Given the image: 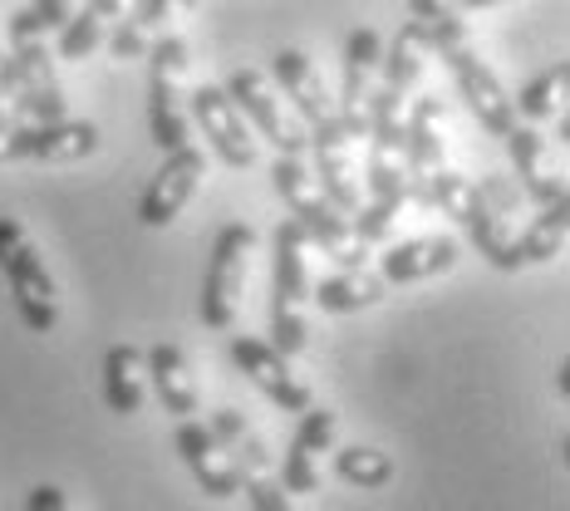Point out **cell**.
Instances as JSON below:
<instances>
[{
  "instance_id": "1",
  "label": "cell",
  "mask_w": 570,
  "mask_h": 511,
  "mask_svg": "<svg viewBox=\"0 0 570 511\" xmlns=\"http://www.w3.org/2000/svg\"><path fill=\"white\" fill-rule=\"evenodd\" d=\"M311 242H305L301 222H281L276 227V266H271V350L285 360L305 354L311 344Z\"/></svg>"
},
{
  "instance_id": "15",
  "label": "cell",
  "mask_w": 570,
  "mask_h": 511,
  "mask_svg": "<svg viewBox=\"0 0 570 511\" xmlns=\"http://www.w3.org/2000/svg\"><path fill=\"white\" fill-rule=\"evenodd\" d=\"M438 124H443V99L438 94H423V99H413L409 109H403V183H409V197L423 187V177L433 168H443V134H438Z\"/></svg>"
},
{
  "instance_id": "14",
  "label": "cell",
  "mask_w": 570,
  "mask_h": 511,
  "mask_svg": "<svg viewBox=\"0 0 570 511\" xmlns=\"http://www.w3.org/2000/svg\"><path fill=\"white\" fill-rule=\"evenodd\" d=\"M379 55H384V35L374 26L350 30L344 40V85H340V118L364 138L370 124V94H374V75H379Z\"/></svg>"
},
{
  "instance_id": "31",
  "label": "cell",
  "mask_w": 570,
  "mask_h": 511,
  "mask_svg": "<svg viewBox=\"0 0 570 511\" xmlns=\"http://www.w3.org/2000/svg\"><path fill=\"white\" fill-rule=\"evenodd\" d=\"M26 511H69V502H65V487H55V482L30 487V502H26Z\"/></svg>"
},
{
  "instance_id": "17",
  "label": "cell",
  "mask_w": 570,
  "mask_h": 511,
  "mask_svg": "<svg viewBox=\"0 0 570 511\" xmlns=\"http://www.w3.org/2000/svg\"><path fill=\"white\" fill-rule=\"evenodd\" d=\"M142 374H148V389L158 394L163 413H173V419H193L197 413L202 399H197V379H193L183 344H153V350H142Z\"/></svg>"
},
{
  "instance_id": "20",
  "label": "cell",
  "mask_w": 570,
  "mask_h": 511,
  "mask_svg": "<svg viewBox=\"0 0 570 511\" xmlns=\"http://www.w3.org/2000/svg\"><path fill=\"white\" fill-rule=\"evenodd\" d=\"M507 153H512V163H517L521 193L537 202V207H551V202L566 197V183L546 168V138L531 124H517L512 134H507Z\"/></svg>"
},
{
  "instance_id": "33",
  "label": "cell",
  "mask_w": 570,
  "mask_h": 511,
  "mask_svg": "<svg viewBox=\"0 0 570 511\" xmlns=\"http://www.w3.org/2000/svg\"><path fill=\"white\" fill-rule=\"evenodd\" d=\"M443 6H448V10H458V16H462V10H487V6H507V0H443Z\"/></svg>"
},
{
  "instance_id": "5",
  "label": "cell",
  "mask_w": 570,
  "mask_h": 511,
  "mask_svg": "<svg viewBox=\"0 0 570 511\" xmlns=\"http://www.w3.org/2000/svg\"><path fill=\"white\" fill-rule=\"evenodd\" d=\"M252 252H256L252 222H232V227L217 232L207 276H202V325L207 330H232L236 325L242 291H246V271H252Z\"/></svg>"
},
{
  "instance_id": "18",
  "label": "cell",
  "mask_w": 570,
  "mask_h": 511,
  "mask_svg": "<svg viewBox=\"0 0 570 511\" xmlns=\"http://www.w3.org/2000/svg\"><path fill=\"white\" fill-rule=\"evenodd\" d=\"M458 266V242L453 236H413L399 242L379 256V276L384 285H413V281H433L443 271Z\"/></svg>"
},
{
  "instance_id": "37",
  "label": "cell",
  "mask_w": 570,
  "mask_h": 511,
  "mask_svg": "<svg viewBox=\"0 0 570 511\" xmlns=\"http://www.w3.org/2000/svg\"><path fill=\"white\" fill-rule=\"evenodd\" d=\"M79 6H85V0H79Z\"/></svg>"
},
{
  "instance_id": "13",
  "label": "cell",
  "mask_w": 570,
  "mask_h": 511,
  "mask_svg": "<svg viewBox=\"0 0 570 511\" xmlns=\"http://www.w3.org/2000/svg\"><path fill=\"white\" fill-rule=\"evenodd\" d=\"M177 453H183L187 472H193L197 487H202L207 497L227 502V497L242 492V482H246L242 462L227 458V448L217 443V433H212L207 423H197V419H177Z\"/></svg>"
},
{
  "instance_id": "25",
  "label": "cell",
  "mask_w": 570,
  "mask_h": 511,
  "mask_svg": "<svg viewBox=\"0 0 570 511\" xmlns=\"http://www.w3.org/2000/svg\"><path fill=\"white\" fill-rule=\"evenodd\" d=\"M379 75H384V85L379 89H394L409 99V89L419 85V75H423V40H419V30H413V20H403L399 35L384 45V55H379Z\"/></svg>"
},
{
  "instance_id": "32",
  "label": "cell",
  "mask_w": 570,
  "mask_h": 511,
  "mask_svg": "<svg viewBox=\"0 0 570 511\" xmlns=\"http://www.w3.org/2000/svg\"><path fill=\"white\" fill-rule=\"evenodd\" d=\"M85 6H89L99 20H104V26H114V20H124L128 10L138 6V0H85Z\"/></svg>"
},
{
  "instance_id": "19",
  "label": "cell",
  "mask_w": 570,
  "mask_h": 511,
  "mask_svg": "<svg viewBox=\"0 0 570 511\" xmlns=\"http://www.w3.org/2000/svg\"><path fill=\"white\" fill-rule=\"evenodd\" d=\"M271 75H276L281 94L291 99V109L305 118V128L320 124V118L330 114L325 79H320V69L311 65V55H305V50H276V65H271Z\"/></svg>"
},
{
  "instance_id": "26",
  "label": "cell",
  "mask_w": 570,
  "mask_h": 511,
  "mask_svg": "<svg viewBox=\"0 0 570 511\" xmlns=\"http://www.w3.org/2000/svg\"><path fill=\"white\" fill-rule=\"evenodd\" d=\"M394 458L384 453V448H370V443H350L335 453V478L360 487V492H384L389 482H394Z\"/></svg>"
},
{
  "instance_id": "23",
  "label": "cell",
  "mask_w": 570,
  "mask_h": 511,
  "mask_svg": "<svg viewBox=\"0 0 570 511\" xmlns=\"http://www.w3.org/2000/svg\"><path fill=\"white\" fill-rule=\"evenodd\" d=\"M389 295L384 276H370V271H340V276L311 285V305H320L325 315H354L370 311Z\"/></svg>"
},
{
  "instance_id": "7",
  "label": "cell",
  "mask_w": 570,
  "mask_h": 511,
  "mask_svg": "<svg viewBox=\"0 0 570 511\" xmlns=\"http://www.w3.org/2000/svg\"><path fill=\"white\" fill-rule=\"evenodd\" d=\"M354 134L344 118L330 109L320 124H311V143H305V153H315V187L325 193V202L344 217H354L360 212V163H354Z\"/></svg>"
},
{
  "instance_id": "35",
  "label": "cell",
  "mask_w": 570,
  "mask_h": 511,
  "mask_svg": "<svg viewBox=\"0 0 570 511\" xmlns=\"http://www.w3.org/2000/svg\"><path fill=\"white\" fill-rule=\"evenodd\" d=\"M566 143H570V118L561 114V124H556V148H566Z\"/></svg>"
},
{
  "instance_id": "2",
  "label": "cell",
  "mask_w": 570,
  "mask_h": 511,
  "mask_svg": "<svg viewBox=\"0 0 570 511\" xmlns=\"http://www.w3.org/2000/svg\"><path fill=\"white\" fill-rule=\"evenodd\" d=\"M0 276H6L10 295H16V311L26 320V330L50 335L59 325V285L16 217H0Z\"/></svg>"
},
{
  "instance_id": "10",
  "label": "cell",
  "mask_w": 570,
  "mask_h": 511,
  "mask_svg": "<svg viewBox=\"0 0 570 511\" xmlns=\"http://www.w3.org/2000/svg\"><path fill=\"white\" fill-rule=\"evenodd\" d=\"M187 99H193L187 104V118L202 128V138L212 143V153H217L227 168H256V138L227 94L217 85H202V89L187 94Z\"/></svg>"
},
{
  "instance_id": "22",
  "label": "cell",
  "mask_w": 570,
  "mask_h": 511,
  "mask_svg": "<svg viewBox=\"0 0 570 511\" xmlns=\"http://www.w3.org/2000/svg\"><path fill=\"white\" fill-rule=\"evenodd\" d=\"M207 428L217 433V443L227 448V458L242 462V472H276V453H271L266 433H261L242 409H217Z\"/></svg>"
},
{
  "instance_id": "24",
  "label": "cell",
  "mask_w": 570,
  "mask_h": 511,
  "mask_svg": "<svg viewBox=\"0 0 570 511\" xmlns=\"http://www.w3.org/2000/svg\"><path fill=\"white\" fill-rule=\"evenodd\" d=\"M566 232H570V197L551 202V207L537 212L527 232L517 236V252H521V266H541V261H556L566 252Z\"/></svg>"
},
{
  "instance_id": "36",
  "label": "cell",
  "mask_w": 570,
  "mask_h": 511,
  "mask_svg": "<svg viewBox=\"0 0 570 511\" xmlns=\"http://www.w3.org/2000/svg\"><path fill=\"white\" fill-rule=\"evenodd\" d=\"M0 124H6V104H0Z\"/></svg>"
},
{
  "instance_id": "12",
  "label": "cell",
  "mask_w": 570,
  "mask_h": 511,
  "mask_svg": "<svg viewBox=\"0 0 570 511\" xmlns=\"http://www.w3.org/2000/svg\"><path fill=\"white\" fill-rule=\"evenodd\" d=\"M335 433H340V413L335 409H305L301 413V428H295L291 448L281 458V487L291 497H311L320 492V458L335 448Z\"/></svg>"
},
{
  "instance_id": "27",
  "label": "cell",
  "mask_w": 570,
  "mask_h": 511,
  "mask_svg": "<svg viewBox=\"0 0 570 511\" xmlns=\"http://www.w3.org/2000/svg\"><path fill=\"white\" fill-rule=\"evenodd\" d=\"M566 85H570V65H566V59H556V65L541 69V75L531 79V85L521 89L512 104L527 118H551L556 109H561V99H566Z\"/></svg>"
},
{
  "instance_id": "11",
  "label": "cell",
  "mask_w": 570,
  "mask_h": 511,
  "mask_svg": "<svg viewBox=\"0 0 570 511\" xmlns=\"http://www.w3.org/2000/svg\"><path fill=\"white\" fill-rule=\"evenodd\" d=\"M202 177H207V158H202L193 143H187V148L163 153V168L153 173L148 193H142V202H138L142 227H168L177 212H183L187 202H193V193H197Z\"/></svg>"
},
{
  "instance_id": "29",
  "label": "cell",
  "mask_w": 570,
  "mask_h": 511,
  "mask_svg": "<svg viewBox=\"0 0 570 511\" xmlns=\"http://www.w3.org/2000/svg\"><path fill=\"white\" fill-rule=\"evenodd\" d=\"M242 492L252 497V511H295L291 507V492L281 487L276 472H246Z\"/></svg>"
},
{
  "instance_id": "4",
  "label": "cell",
  "mask_w": 570,
  "mask_h": 511,
  "mask_svg": "<svg viewBox=\"0 0 570 511\" xmlns=\"http://www.w3.org/2000/svg\"><path fill=\"white\" fill-rule=\"evenodd\" d=\"M183 85H187V40L173 30L148 45V138L163 153L187 148V138H193V118L183 109Z\"/></svg>"
},
{
  "instance_id": "6",
  "label": "cell",
  "mask_w": 570,
  "mask_h": 511,
  "mask_svg": "<svg viewBox=\"0 0 570 511\" xmlns=\"http://www.w3.org/2000/svg\"><path fill=\"white\" fill-rule=\"evenodd\" d=\"M222 94L236 104V114L246 118V128H256L261 138L271 143L276 153H301L305 158V143H311V128H305V118L295 109H285V99L276 94V85H271L261 69H232L227 85H222Z\"/></svg>"
},
{
  "instance_id": "16",
  "label": "cell",
  "mask_w": 570,
  "mask_h": 511,
  "mask_svg": "<svg viewBox=\"0 0 570 511\" xmlns=\"http://www.w3.org/2000/svg\"><path fill=\"white\" fill-rule=\"evenodd\" d=\"M197 0H138L124 20H114V35H109V55L114 59H142L153 40L173 35L183 26V16H193Z\"/></svg>"
},
{
  "instance_id": "21",
  "label": "cell",
  "mask_w": 570,
  "mask_h": 511,
  "mask_svg": "<svg viewBox=\"0 0 570 511\" xmlns=\"http://www.w3.org/2000/svg\"><path fill=\"white\" fill-rule=\"evenodd\" d=\"M148 399V374H142V350L138 344H114L104 354V403L118 419H134Z\"/></svg>"
},
{
  "instance_id": "34",
  "label": "cell",
  "mask_w": 570,
  "mask_h": 511,
  "mask_svg": "<svg viewBox=\"0 0 570 511\" xmlns=\"http://www.w3.org/2000/svg\"><path fill=\"white\" fill-rule=\"evenodd\" d=\"M0 89H16V69H10V55H0Z\"/></svg>"
},
{
  "instance_id": "8",
  "label": "cell",
  "mask_w": 570,
  "mask_h": 511,
  "mask_svg": "<svg viewBox=\"0 0 570 511\" xmlns=\"http://www.w3.org/2000/svg\"><path fill=\"white\" fill-rule=\"evenodd\" d=\"M99 148V128L55 118V124H0V163H79Z\"/></svg>"
},
{
  "instance_id": "3",
  "label": "cell",
  "mask_w": 570,
  "mask_h": 511,
  "mask_svg": "<svg viewBox=\"0 0 570 511\" xmlns=\"http://www.w3.org/2000/svg\"><path fill=\"white\" fill-rule=\"evenodd\" d=\"M10 69H16V109L30 118V124H55L65 118V89H59V75H55V55L45 45V30L30 10H20L10 20Z\"/></svg>"
},
{
  "instance_id": "28",
  "label": "cell",
  "mask_w": 570,
  "mask_h": 511,
  "mask_svg": "<svg viewBox=\"0 0 570 511\" xmlns=\"http://www.w3.org/2000/svg\"><path fill=\"white\" fill-rule=\"evenodd\" d=\"M104 40V20L94 16V10H75V16L59 26V59H89L94 50H99Z\"/></svg>"
},
{
  "instance_id": "9",
  "label": "cell",
  "mask_w": 570,
  "mask_h": 511,
  "mask_svg": "<svg viewBox=\"0 0 570 511\" xmlns=\"http://www.w3.org/2000/svg\"><path fill=\"white\" fill-rule=\"evenodd\" d=\"M232 364H236V370H242L246 379H252L256 394H266L281 413H305V409L315 403V399H311V384H305V379H295L291 360H285L281 350H271L266 340L236 335V340H232Z\"/></svg>"
},
{
  "instance_id": "30",
  "label": "cell",
  "mask_w": 570,
  "mask_h": 511,
  "mask_svg": "<svg viewBox=\"0 0 570 511\" xmlns=\"http://www.w3.org/2000/svg\"><path fill=\"white\" fill-rule=\"evenodd\" d=\"M30 16L40 20L45 35H50V30H59L69 16H75V0H30Z\"/></svg>"
}]
</instances>
